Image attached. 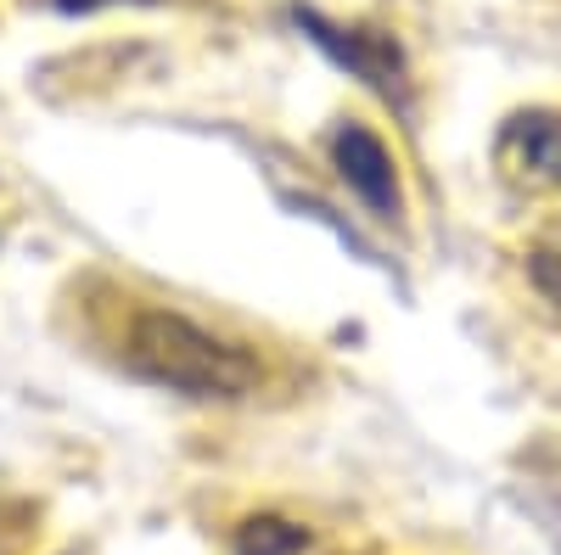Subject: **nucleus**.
<instances>
[{
	"label": "nucleus",
	"mask_w": 561,
	"mask_h": 555,
	"mask_svg": "<svg viewBox=\"0 0 561 555\" xmlns=\"http://www.w3.org/2000/svg\"><path fill=\"white\" fill-rule=\"evenodd\" d=\"M118 365H124V377L180 393V398H197V404H237L264 377L248 348L225 343L208 326H197L192 314L158 309V303L129 309L124 337H118Z\"/></svg>",
	"instance_id": "f257e3e1"
},
{
	"label": "nucleus",
	"mask_w": 561,
	"mask_h": 555,
	"mask_svg": "<svg viewBox=\"0 0 561 555\" xmlns=\"http://www.w3.org/2000/svg\"><path fill=\"white\" fill-rule=\"evenodd\" d=\"M287 18H293V28H298L332 68H343L348 79H359L370 96H377L382 107H393L399 118H415V79H410V62H404V45H399L393 34L359 28V23H332L325 12L304 7V0H298Z\"/></svg>",
	"instance_id": "f03ea898"
},
{
	"label": "nucleus",
	"mask_w": 561,
	"mask_h": 555,
	"mask_svg": "<svg viewBox=\"0 0 561 555\" xmlns=\"http://www.w3.org/2000/svg\"><path fill=\"white\" fill-rule=\"evenodd\" d=\"M325 152H332V169L337 180L348 185V192L365 203L370 219L393 224L404 213V192H399V169H393V152L382 147V135H370L365 124H337L332 141H325Z\"/></svg>",
	"instance_id": "7ed1b4c3"
},
{
	"label": "nucleus",
	"mask_w": 561,
	"mask_h": 555,
	"mask_svg": "<svg viewBox=\"0 0 561 555\" xmlns=\"http://www.w3.org/2000/svg\"><path fill=\"white\" fill-rule=\"evenodd\" d=\"M494 169L523 192H561V113H511L494 135Z\"/></svg>",
	"instance_id": "20e7f679"
},
{
	"label": "nucleus",
	"mask_w": 561,
	"mask_h": 555,
	"mask_svg": "<svg viewBox=\"0 0 561 555\" xmlns=\"http://www.w3.org/2000/svg\"><path fill=\"white\" fill-rule=\"evenodd\" d=\"M230 550H237V555H304V550H309V528L264 511V517H248V522L237 528Z\"/></svg>",
	"instance_id": "39448f33"
},
{
	"label": "nucleus",
	"mask_w": 561,
	"mask_h": 555,
	"mask_svg": "<svg viewBox=\"0 0 561 555\" xmlns=\"http://www.w3.org/2000/svg\"><path fill=\"white\" fill-rule=\"evenodd\" d=\"M534 281H539L545 298L561 309V258H556V253H534Z\"/></svg>",
	"instance_id": "423d86ee"
},
{
	"label": "nucleus",
	"mask_w": 561,
	"mask_h": 555,
	"mask_svg": "<svg viewBox=\"0 0 561 555\" xmlns=\"http://www.w3.org/2000/svg\"><path fill=\"white\" fill-rule=\"evenodd\" d=\"M57 12H102V7H152V0H51Z\"/></svg>",
	"instance_id": "0eeeda50"
},
{
	"label": "nucleus",
	"mask_w": 561,
	"mask_h": 555,
	"mask_svg": "<svg viewBox=\"0 0 561 555\" xmlns=\"http://www.w3.org/2000/svg\"><path fill=\"white\" fill-rule=\"evenodd\" d=\"M539 517H545V522H550V539H556V544H561V494H556V499H545V505H539Z\"/></svg>",
	"instance_id": "6e6552de"
}]
</instances>
